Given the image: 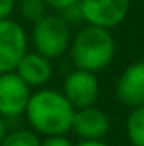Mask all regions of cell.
<instances>
[{
	"instance_id": "6da1fadb",
	"label": "cell",
	"mask_w": 144,
	"mask_h": 146,
	"mask_svg": "<svg viewBox=\"0 0 144 146\" xmlns=\"http://www.w3.org/2000/svg\"><path fill=\"white\" fill-rule=\"evenodd\" d=\"M24 115L31 129L41 136L66 134L71 131L75 107L63 92L42 87L31 94Z\"/></svg>"
},
{
	"instance_id": "7a4b0ae2",
	"label": "cell",
	"mask_w": 144,
	"mask_h": 146,
	"mask_svg": "<svg viewBox=\"0 0 144 146\" xmlns=\"http://www.w3.org/2000/svg\"><path fill=\"white\" fill-rule=\"evenodd\" d=\"M68 51L75 68L98 73L105 70L115 56V39L110 29L87 24L71 37Z\"/></svg>"
},
{
	"instance_id": "3957f363",
	"label": "cell",
	"mask_w": 144,
	"mask_h": 146,
	"mask_svg": "<svg viewBox=\"0 0 144 146\" xmlns=\"http://www.w3.org/2000/svg\"><path fill=\"white\" fill-rule=\"evenodd\" d=\"M31 42L34 51L49 58H61L71 42V27L59 14H46L42 19L32 24Z\"/></svg>"
},
{
	"instance_id": "277c9868",
	"label": "cell",
	"mask_w": 144,
	"mask_h": 146,
	"mask_svg": "<svg viewBox=\"0 0 144 146\" xmlns=\"http://www.w3.org/2000/svg\"><path fill=\"white\" fill-rule=\"evenodd\" d=\"M29 36L26 29L14 19L0 21V73L14 72L29 51Z\"/></svg>"
},
{
	"instance_id": "5b68a950",
	"label": "cell",
	"mask_w": 144,
	"mask_h": 146,
	"mask_svg": "<svg viewBox=\"0 0 144 146\" xmlns=\"http://www.w3.org/2000/svg\"><path fill=\"white\" fill-rule=\"evenodd\" d=\"M85 24L114 29L120 26L131 7V0H80Z\"/></svg>"
},
{
	"instance_id": "8992f818",
	"label": "cell",
	"mask_w": 144,
	"mask_h": 146,
	"mask_svg": "<svg viewBox=\"0 0 144 146\" xmlns=\"http://www.w3.org/2000/svg\"><path fill=\"white\" fill-rule=\"evenodd\" d=\"M32 90L15 72L0 73V115L15 119L24 115Z\"/></svg>"
},
{
	"instance_id": "52a82bcc",
	"label": "cell",
	"mask_w": 144,
	"mask_h": 146,
	"mask_svg": "<svg viewBox=\"0 0 144 146\" xmlns=\"http://www.w3.org/2000/svg\"><path fill=\"white\" fill-rule=\"evenodd\" d=\"M63 95L75 109L95 106L100 95V83L97 73L75 68L63 80Z\"/></svg>"
},
{
	"instance_id": "ba28073f",
	"label": "cell",
	"mask_w": 144,
	"mask_h": 146,
	"mask_svg": "<svg viewBox=\"0 0 144 146\" xmlns=\"http://www.w3.org/2000/svg\"><path fill=\"white\" fill-rule=\"evenodd\" d=\"M71 131L80 139H104L110 131V119L95 106L75 109Z\"/></svg>"
},
{
	"instance_id": "9c48e42d",
	"label": "cell",
	"mask_w": 144,
	"mask_h": 146,
	"mask_svg": "<svg viewBox=\"0 0 144 146\" xmlns=\"http://www.w3.org/2000/svg\"><path fill=\"white\" fill-rule=\"evenodd\" d=\"M117 99L127 107L144 106V60L131 63L115 83Z\"/></svg>"
},
{
	"instance_id": "30bf717a",
	"label": "cell",
	"mask_w": 144,
	"mask_h": 146,
	"mask_svg": "<svg viewBox=\"0 0 144 146\" xmlns=\"http://www.w3.org/2000/svg\"><path fill=\"white\" fill-rule=\"evenodd\" d=\"M14 72L26 82V85L31 90L42 88L53 78V65L49 58L39 54L36 51H27Z\"/></svg>"
},
{
	"instance_id": "8fae6325",
	"label": "cell",
	"mask_w": 144,
	"mask_h": 146,
	"mask_svg": "<svg viewBox=\"0 0 144 146\" xmlns=\"http://www.w3.org/2000/svg\"><path fill=\"white\" fill-rule=\"evenodd\" d=\"M126 133L131 146H144V106L131 109L126 119Z\"/></svg>"
},
{
	"instance_id": "7c38bea8",
	"label": "cell",
	"mask_w": 144,
	"mask_h": 146,
	"mask_svg": "<svg viewBox=\"0 0 144 146\" xmlns=\"http://www.w3.org/2000/svg\"><path fill=\"white\" fill-rule=\"evenodd\" d=\"M0 146H41V138L32 129H15L3 136Z\"/></svg>"
},
{
	"instance_id": "4fadbf2b",
	"label": "cell",
	"mask_w": 144,
	"mask_h": 146,
	"mask_svg": "<svg viewBox=\"0 0 144 146\" xmlns=\"http://www.w3.org/2000/svg\"><path fill=\"white\" fill-rule=\"evenodd\" d=\"M48 9L49 7H48V3L44 0H20V3H19L20 15L31 24H34L39 19H42L48 14Z\"/></svg>"
},
{
	"instance_id": "5bb4252c",
	"label": "cell",
	"mask_w": 144,
	"mask_h": 146,
	"mask_svg": "<svg viewBox=\"0 0 144 146\" xmlns=\"http://www.w3.org/2000/svg\"><path fill=\"white\" fill-rule=\"evenodd\" d=\"M58 14L66 21V24H68L70 27H71V26H78V24H81V22H85V21H83V12H81L80 3L71 5V7H68V9H65V10L58 12Z\"/></svg>"
},
{
	"instance_id": "9a60e30c",
	"label": "cell",
	"mask_w": 144,
	"mask_h": 146,
	"mask_svg": "<svg viewBox=\"0 0 144 146\" xmlns=\"http://www.w3.org/2000/svg\"><path fill=\"white\" fill-rule=\"evenodd\" d=\"M41 146H73V143L65 134H54L44 136V139H41Z\"/></svg>"
},
{
	"instance_id": "2e32d148",
	"label": "cell",
	"mask_w": 144,
	"mask_h": 146,
	"mask_svg": "<svg viewBox=\"0 0 144 146\" xmlns=\"http://www.w3.org/2000/svg\"><path fill=\"white\" fill-rule=\"evenodd\" d=\"M44 2L48 3L49 9H53L56 12H61V10H65V9H68L71 5L80 3V0H44Z\"/></svg>"
},
{
	"instance_id": "e0dca14e",
	"label": "cell",
	"mask_w": 144,
	"mask_h": 146,
	"mask_svg": "<svg viewBox=\"0 0 144 146\" xmlns=\"http://www.w3.org/2000/svg\"><path fill=\"white\" fill-rule=\"evenodd\" d=\"M15 5H17V0H0V21L9 19L14 14Z\"/></svg>"
},
{
	"instance_id": "ac0fdd59",
	"label": "cell",
	"mask_w": 144,
	"mask_h": 146,
	"mask_svg": "<svg viewBox=\"0 0 144 146\" xmlns=\"http://www.w3.org/2000/svg\"><path fill=\"white\" fill-rule=\"evenodd\" d=\"M73 146H108L104 139H81L80 143Z\"/></svg>"
},
{
	"instance_id": "d6986e66",
	"label": "cell",
	"mask_w": 144,
	"mask_h": 146,
	"mask_svg": "<svg viewBox=\"0 0 144 146\" xmlns=\"http://www.w3.org/2000/svg\"><path fill=\"white\" fill-rule=\"evenodd\" d=\"M5 134H7V122H5V119L0 115V143H2V139H3Z\"/></svg>"
},
{
	"instance_id": "ffe728a7",
	"label": "cell",
	"mask_w": 144,
	"mask_h": 146,
	"mask_svg": "<svg viewBox=\"0 0 144 146\" xmlns=\"http://www.w3.org/2000/svg\"><path fill=\"white\" fill-rule=\"evenodd\" d=\"M141 2H143V7H144V0H141Z\"/></svg>"
}]
</instances>
